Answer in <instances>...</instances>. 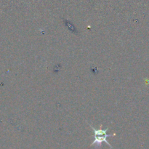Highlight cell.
<instances>
[{"instance_id": "1", "label": "cell", "mask_w": 149, "mask_h": 149, "mask_svg": "<svg viewBox=\"0 0 149 149\" xmlns=\"http://www.w3.org/2000/svg\"><path fill=\"white\" fill-rule=\"evenodd\" d=\"M90 127H91V129L94 131V135H95V141L92 143L90 146L96 145L97 148H100V147L101 146L102 143H103V142H105L106 143H107L111 148H113V147L111 146V144L107 141V138L108 137L114 136V135H116V134H113V135H108V134L106 133V132H107L108 130H109L108 128L106 130H101V129L95 130L94 127H93V126H91V125H90Z\"/></svg>"}]
</instances>
